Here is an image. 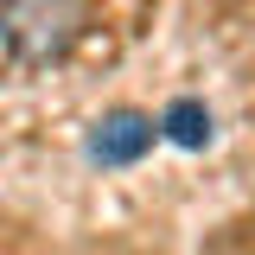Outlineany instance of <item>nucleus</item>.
<instances>
[{
	"instance_id": "1",
	"label": "nucleus",
	"mask_w": 255,
	"mask_h": 255,
	"mask_svg": "<svg viewBox=\"0 0 255 255\" xmlns=\"http://www.w3.org/2000/svg\"><path fill=\"white\" fill-rule=\"evenodd\" d=\"M0 32L32 64H45L77 38V0H0Z\"/></svg>"
},
{
	"instance_id": "2",
	"label": "nucleus",
	"mask_w": 255,
	"mask_h": 255,
	"mask_svg": "<svg viewBox=\"0 0 255 255\" xmlns=\"http://www.w3.org/2000/svg\"><path fill=\"white\" fill-rule=\"evenodd\" d=\"M153 140H159L153 115H140V109H109V115L90 128V159L96 166H134Z\"/></svg>"
},
{
	"instance_id": "3",
	"label": "nucleus",
	"mask_w": 255,
	"mask_h": 255,
	"mask_svg": "<svg viewBox=\"0 0 255 255\" xmlns=\"http://www.w3.org/2000/svg\"><path fill=\"white\" fill-rule=\"evenodd\" d=\"M159 140H172V147H204L211 140V109L198 102V96H179V102H166L159 109Z\"/></svg>"
}]
</instances>
